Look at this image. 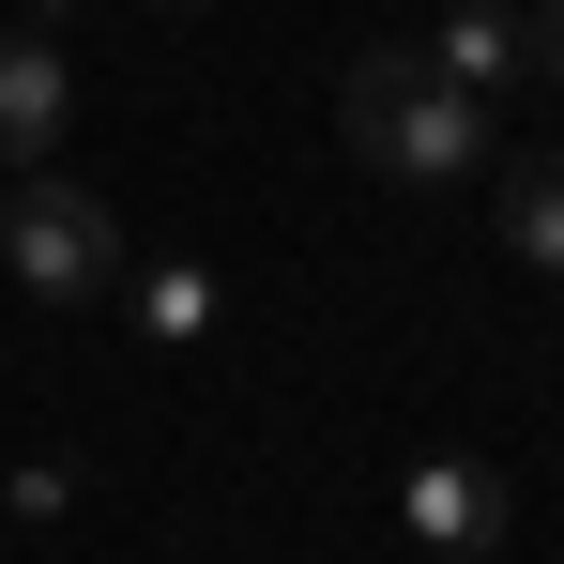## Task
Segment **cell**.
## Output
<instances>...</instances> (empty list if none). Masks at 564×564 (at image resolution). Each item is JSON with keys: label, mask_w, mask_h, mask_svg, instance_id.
Here are the masks:
<instances>
[{"label": "cell", "mask_w": 564, "mask_h": 564, "mask_svg": "<svg viewBox=\"0 0 564 564\" xmlns=\"http://www.w3.org/2000/svg\"><path fill=\"white\" fill-rule=\"evenodd\" d=\"M503 245H519L534 275H564V153H534V169H503Z\"/></svg>", "instance_id": "52a82bcc"}, {"label": "cell", "mask_w": 564, "mask_h": 564, "mask_svg": "<svg viewBox=\"0 0 564 564\" xmlns=\"http://www.w3.org/2000/svg\"><path fill=\"white\" fill-rule=\"evenodd\" d=\"M122 305H138V336H153V351H198V336L229 321V290L198 275V260H122Z\"/></svg>", "instance_id": "8992f818"}, {"label": "cell", "mask_w": 564, "mask_h": 564, "mask_svg": "<svg viewBox=\"0 0 564 564\" xmlns=\"http://www.w3.org/2000/svg\"><path fill=\"white\" fill-rule=\"evenodd\" d=\"M427 62H443L473 107L550 93V62H534V0H443V15H427Z\"/></svg>", "instance_id": "3957f363"}, {"label": "cell", "mask_w": 564, "mask_h": 564, "mask_svg": "<svg viewBox=\"0 0 564 564\" xmlns=\"http://www.w3.org/2000/svg\"><path fill=\"white\" fill-rule=\"evenodd\" d=\"M550 153H564V138H550Z\"/></svg>", "instance_id": "30bf717a"}, {"label": "cell", "mask_w": 564, "mask_h": 564, "mask_svg": "<svg viewBox=\"0 0 564 564\" xmlns=\"http://www.w3.org/2000/svg\"><path fill=\"white\" fill-rule=\"evenodd\" d=\"M336 122H351V153H367L381 184H473L488 153H503V107H473L427 46H367L351 62V93H336Z\"/></svg>", "instance_id": "6da1fadb"}, {"label": "cell", "mask_w": 564, "mask_h": 564, "mask_svg": "<svg viewBox=\"0 0 564 564\" xmlns=\"http://www.w3.org/2000/svg\"><path fill=\"white\" fill-rule=\"evenodd\" d=\"M0 503H15V519H31V534H46V519H62V503H77V473H62V458H15V488H0Z\"/></svg>", "instance_id": "ba28073f"}, {"label": "cell", "mask_w": 564, "mask_h": 564, "mask_svg": "<svg viewBox=\"0 0 564 564\" xmlns=\"http://www.w3.org/2000/svg\"><path fill=\"white\" fill-rule=\"evenodd\" d=\"M122 260H138V245H122V214H107L77 169H15V198H0V275L31 290L46 321L107 305V290H122Z\"/></svg>", "instance_id": "7a4b0ae2"}, {"label": "cell", "mask_w": 564, "mask_h": 564, "mask_svg": "<svg viewBox=\"0 0 564 564\" xmlns=\"http://www.w3.org/2000/svg\"><path fill=\"white\" fill-rule=\"evenodd\" d=\"M62 122H77V62L62 31H0V169H62Z\"/></svg>", "instance_id": "277c9868"}, {"label": "cell", "mask_w": 564, "mask_h": 564, "mask_svg": "<svg viewBox=\"0 0 564 564\" xmlns=\"http://www.w3.org/2000/svg\"><path fill=\"white\" fill-rule=\"evenodd\" d=\"M153 15H198V0H153Z\"/></svg>", "instance_id": "9c48e42d"}, {"label": "cell", "mask_w": 564, "mask_h": 564, "mask_svg": "<svg viewBox=\"0 0 564 564\" xmlns=\"http://www.w3.org/2000/svg\"><path fill=\"white\" fill-rule=\"evenodd\" d=\"M397 519H412V550H427V564H488L519 503H503V473H488V458H427L412 488H397Z\"/></svg>", "instance_id": "5b68a950"}]
</instances>
